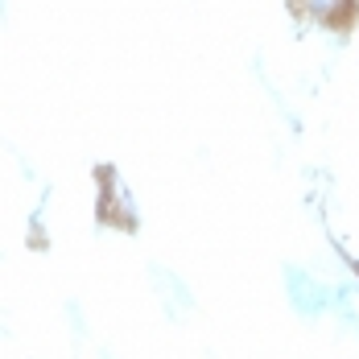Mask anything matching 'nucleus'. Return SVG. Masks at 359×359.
<instances>
[{
  "label": "nucleus",
  "mask_w": 359,
  "mask_h": 359,
  "mask_svg": "<svg viewBox=\"0 0 359 359\" xmlns=\"http://www.w3.org/2000/svg\"><path fill=\"white\" fill-rule=\"evenodd\" d=\"M285 285H289V293H293V306H297L302 314H314V310H323V306H326V289L314 285L302 269H289Z\"/></svg>",
  "instance_id": "nucleus-2"
},
{
  "label": "nucleus",
  "mask_w": 359,
  "mask_h": 359,
  "mask_svg": "<svg viewBox=\"0 0 359 359\" xmlns=\"http://www.w3.org/2000/svg\"><path fill=\"white\" fill-rule=\"evenodd\" d=\"M314 17H323V21H334L339 13H347L351 8V0H302Z\"/></svg>",
  "instance_id": "nucleus-3"
},
{
  "label": "nucleus",
  "mask_w": 359,
  "mask_h": 359,
  "mask_svg": "<svg viewBox=\"0 0 359 359\" xmlns=\"http://www.w3.org/2000/svg\"><path fill=\"white\" fill-rule=\"evenodd\" d=\"M104 215L120 227H137V211H133V194L128 186L116 178V174H104Z\"/></svg>",
  "instance_id": "nucleus-1"
}]
</instances>
